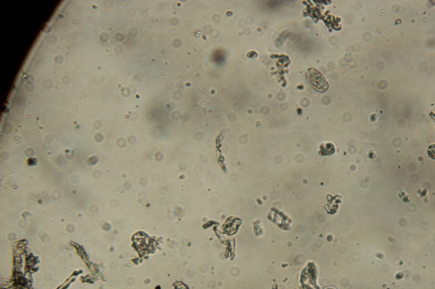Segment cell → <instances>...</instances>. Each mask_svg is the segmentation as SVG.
Segmentation results:
<instances>
[{"label":"cell","mask_w":435,"mask_h":289,"mask_svg":"<svg viewBox=\"0 0 435 289\" xmlns=\"http://www.w3.org/2000/svg\"><path fill=\"white\" fill-rule=\"evenodd\" d=\"M308 83L316 90L323 92L328 88V83L322 74L316 69H309L307 73Z\"/></svg>","instance_id":"6da1fadb"},{"label":"cell","mask_w":435,"mask_h":289,"mask_svg":"<svg viewBox=\"0 0 435 289\" xmlns=\"http://www.w3.org/2000/svg\"><path fill=\"white\" fill-rule=\"evenodd\" d=\"M427 155L432 160H435V143L430 145L427 149Z\"/></svg>","instance_id":"7a4b0ae2"}]
</instances>
